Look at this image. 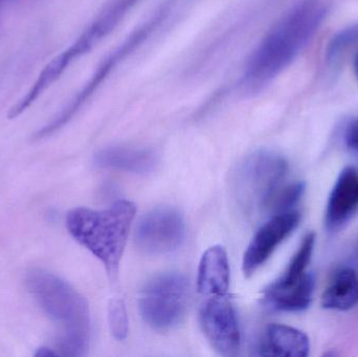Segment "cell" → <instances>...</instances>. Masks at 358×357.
Returning <instances> with one entry per match:
<instances>
[{
	"label": "cell",
	"instance_id": "ba28073f",
	"mask_svg": "<svg viewBox=\"0 0 358 357\" xmlns=\"http://www.w3.org/2000/svg\"><path fill=\"white\" fill-rule=\"evenodd\" d=\"M185 231V221L178 210L159 207L141 220L136 228V245L150 255H166L180 247Z\"/></svg>",
	"mask_w": 358,
	"mask_h": 357
},
{
	"label": "cell",
	"instance_id": "2e32d148",
	"mask_svg": "<svg viewBox=\"0 0 358 357\" xmlns=\"http://www.w3.org/2000/svg\"><path fill=\"white\" fill-rule=\"evenodd\" d=\"M358 304V276L352 268H342L334 274L322 296L326 309L347 312Z\"/></svg>",
	"mask_w": 358,
	"mask_h": 357
},
{
	"label": "cell",
	"instance_id": "ffe728a7",
	"mask_svg": "<svg viewBox=\"0 0 358 357\" xmlns=\"http://www.w3.org/2000/svg\"><path fill=\"white\" fill-rule=\"evenodd\" d=\"M345 142L349 149L358 153V117L352 119L347 126Z\"/></svg>",
	"mask_w": 358,
	"mask_h": 357
},
{
	"label": "cell",
	"instance_id": "5b68a950",
	"mask_svg": "<svg viewBox=\"0 0 358 357\" xmlns=\"http://www.w3.org/2000/svg\"><path fill=\"white\" fill-rule=\"evenodd\" d=\"M174 0H167L162 4L152 16L149 17L146 21L138 25L119 46L115 48L110 54H107L102 62L98 65L92 77L90 78L80 92L69 101V104L57 115L50 123L46 124L43 128L38 130L35 138L41 140L50 134L61 129L65 124L69 123L80 110L85 106L86 103L98 92L99 88L106 81L107 78L113 73L115 68L120 66L130 54H134L145 41L152 36V34L163 24L164 21L169 16L171 12L172 4Z\"/></svg>",
	"mask_w": 358,
	"mask_h": 357
},
{
	"label": "cell",
	"instance_id": "7402d4cb",
	"mask_svg": "<svg viewBox=\"0 0 358 357\" xmlns=\"http://www.w3.org/2000/svg\"><path fill=\"white\" fill-rule=\"evenodd\" d=\"M355 75H357V79L358 81V52H357V56H355Z\"/></svg>",
	"mask_w": 358,
	"mask_h": 357
},
{
	"label": "cell",
	"instance_id": "d6986e66",
	"mask_svg": "<svg viewBox=\"0 0 358 357\" xmlns=\"http://www.w3.org/2000/svg\"><path fill=\"white\" fill-rule=\"evenodd\" d=\"M304 190L305 186L303 182L290 184V186L286 187L282 190H278L275 194L271 197L267 207L273 210V211L279 212V213L289 211L288 209L302 197Z\"/></svg>",
	"mask_w": 358,
	"mask_h": 357
},
{
	"label": "cell",
	"instance_id": "7c38bea8",
	"mask_svg": "<svg viewBox=\"0 0 358 357\" xmlns=\"http://www.w3.org/2000/svg\"><path fill=\"white\" fill-rule=\"evenodd\" d=\"M198 291L204 296L227 295L229 287L227 254L220 245L210 247L202 256L197 279Z\"/></svg>",
	"mask_w": 358,
	"mask_h": 357
},
{
	"label": "cell",
	"instance_id": "5bb4252c",
	"mask_svg": "<svg viewBox=\"0 0 358 357\" xmlns=\"http://www.w3.org/2000/svg\"><path fill=\"white\" fill-rule=\"evenodd\" d=\"M94 163L98 167L120 170L136 174L153 171L157 159L152 151L129 147H109L96 153Z\"/></svg>",
	"mask_w": 358,
	"mask_h": 357
},
{
	"label": "cell",
	"instance_id": "30bf717a",
	"mask_svg": "<svg viewBox=\"0 0 358 357\" xmlns=\"http://www.w3.org/2000/svg\"><path fill=\"white\" fill-rule=\"evenodd\" d=\"M300 219L299 212H282L259 228L244 255L243 272L246 277L252 276L269 259L277 247L296 230Z\"/></svg>",
	"mask_w": 358,
	"mask_h": 357
},
{
	"label": "cell",
	"instance_id": "e0dca14e",
	"mask_svg": "<svg viewBox=\"0 0 358 357\" xmlns=\"http://www.w3.org/2000/svg\"><path fill=\"white\" fill-rule=\"evenodd\" d=\"M357 42L358 24L342 29L330 39L326 48V60L328 63L336 62L345 50L355 45Z\"/></svg>",
	"mask_w": 358,
	"mask_h": 357
},
{
	"label": "cell",
	"instance_id": "6da1fadb",
	"mask_svg": "<svg viewBox=\"0 0 358 357\" xmlns=\"http://www.w3.org/2000/svg\"><path fill=\"white\" fill-rule=\"evenodd\" d=\"M326 13L320 0H301L292 6L250 54L242 77L244 88L257 92L281 75L315 37Z\"/></svg>",
	"mask_w": 358,
	"mask_h": 357
},
{
	"label": "cell",
	"instance_id": "603a6c76",
	"mask_svg": "<svg viewBox=\"0 0 358 357\" xmlns=\"http://www.w3.org/2000/svg\"><path fill=\"white\" fill-rule=\"evenodd\" d=\"M0 1H1V0H0Z\"/></svg>",
	"mask_w": 358,
	"mask_h": 357
},
{
	"label": "cell",
	"instance_id": "8fae6325",
	"mask_svg": "<svg viewBox=\"0 0 358 357\" xmlns=\"http://www.w3.org/2000/svg\"><path fill=\"white\" fill-rule=\"evenodd\" d=\"M358 209V170L347 167L341 172L326 207V226L336 230Z\"/></svg>",
	"mask_w": 358,
	"mask_h": 357
},
{
	"label": "cell",
	"instance_id": "4fadbf2b",
	"mask_svg": "<svg viewBox=\"0 0 358 357\" xmlns=\"http://www.w3.org/2000/svg\"><path fill=\"white\" fill-rule=\"evenodd\" d=\"M310 342L302 331L286 325H269L260 347L264 356L306 357Z\"/></svg>",
	"mask_w": 358,
	"mask_h": 357
},
{
	"label": "cell",
	"instance_id": "9a60e30c",
	"mask_svg": "<svg viewBox=\"0 0 358 357\" xmlns=\"http://www.w3.org/2000/svg\"><path fill=\"white\" fill-rule=\"evenodd\" d=\"M315 243V233L307 234L306 237L303 239L302 245L299 247L298 252L292 258L283 276L265 289V300L273 299V298L292 293L304 284L305 281L310 275V272H306V270L310 263Z\"/></svg>",
	"mask_w": 358,
	"mask_h": 357
},
{
	"label": "cell",
	"instance_id": "9c48e42d",
	"mask_svg": "<svg viewBox=\"0 0 358 357\" xmlns=\"http://www.w3.org/2000/svg\"><path fill=\"white\" fill-rule=\"evenodd\" d=\"M200 325L210 345L223 356H237L240 331L237 316L227 295L215 296L202 305Z\"/></svg>",
	"mask_w": 358,
	"mask_h": 357
},
{
	"label": "cell",
	"instance_id": "7a4b0ae2",
	"mask_svg": "<svg viewBox=\"0 0 358 357\" xmlns=\"http://www.w3.org/2000/svg\"><path fill=\"white\" fill-rule=\"evenodd\" d=\"M25 284L38 305L60 328L61 356H85L90 340V312L85 298L60 277L40 268L27 272Z\"/></svg>",
	"mask_w": 358,
	"mask_h": 357
},
{
	"label": "cell",
	"instance_id": "3957f363",
	"mask_svg": "<svg viewBox=\"0 0 358 357\" xmlns=\"http://www.w3.org/2000/svg\"><path fill=\"white\" fill-rule=\"evenodd\" d=\"M136 207L119 201L106 210L77 207L66 216V228L77 242L98 258L111 281L117 278Z\"/></svg>",
	"mask_w": 358,
	"mask_h": 357
},
{
	"label": "cell",
	"instance_id": "52a82bcc",
	"mask_svg": "<svg viewBox=\"0 0 358 357\" xmlns=\"http://www.w3.org/2000/svg\"><path fill=\"white\" fill-rule=\"evenodd\" d=\"M189 299V281L178 274H166L148 283L140 298L145 322L155 330L173 328L185 316Z\"/></svg>",
	"mask_w": 358,
	"mask_h": 357
},
{
	"label": "cell",
	"instance_id": "ac0fdd59",
	"mask_svg": "<svg viewBox=\"0 0 358 357\" xmlns=\"http://www.w3.org/2000/svg\"><path fill=\"white\" fill-rule=\"evenodd\" d=\"M108 321L113 337L119 341L125 340L129 331V323L125 303L121 298H113L109 302Z\"/></svg>",
	"mask_w": 358,
	"mask_h": 357
},
{
	"label": "cell",
	"instance_id": "277c9868",
	"mask_svg": "<svg viewBox=\"0 0 358 357\" xmlns=\"http://www.w3.org/2000/svg\"><path fill=\"white\" fill-rule=\"evenodd\" d=\"M138 1L140 0H111L107 3L83 33L44 67L29 92L8 111V119H15L29 108L73 62L85 56L106 38Z\"/></svg>",
	"mask_w": 358,
	"mask_h": 357
},
{
	"label": "cell",
	"instance_id": "44dd1931",
	"mask_svg": "<svg viewBox=\"0 0 358 357\" xmlns=\"http://www.w3.org/2000/svg\"><path fill=\"white\" fill-rule=\"evenodd\" d=\"M56 352L50 351L48 348H40L38 350L37 354H35L36 356H57Z\"/></svg>",
	"mask_w": 358,
	"mask_h": 357
},
{
	"label": "cell",
	"instance_id": "8992f818",
	"mask_svg": "<svg viewBox=\"0 0 358 357\" xmlns=\"http://www.w3.org/2000/svg\"><path fill=\"white\" fill-rule=\"evenodd\" d=\"M287 163L285 159L269 151L250 155L236 174L235 191L239 205L250 213L267 207L283 178Z\"/></svg>",
	"mask_w": 358,
	"mask_h": 357
}]
</instances>
